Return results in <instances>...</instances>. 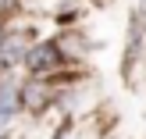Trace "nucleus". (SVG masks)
<instances>
[{"mask_svg":"<svg viewBox=\"0 0 146 139\" xmlns=\"http://www.w3.org/2000/svg\"><path fill=\"white\" fill-rule=\"evenodd\" d=\"M61 64H64V54H61V47H57L54 39H43V43H36V47L25 50V68L36 71V75L57 71Z\"/></svg>","mask_w":146,"mask_h":139,"instance_id":"1","label":"nucleus"},{"mask_svg":"<svg viewBox=\"0 0 146 139\" xmlns=\"http://www.w3.org/2000/svg\"><path fill=\"white\" fill-rule=\"evenodd\" d=\"M46 104H50V86H43V82L21 86V107H29V111H43Z\"/></svg>","mask_w":146,"mask_h":139,"instance_id":"2","label":"nucleus"},{"mask_svg":"<svg viewBox=\"0 0 146 139\" xmlns=\"http://www.w3.org/2000/svg\"><path fill=\"white\" fill-rule=\"evenodd\" d=\"M18 104H21V86H14V82H0V118H11Z\"/></svg>","mask_w":146,"mask_h":139,"instance_id":"3","label":"nucleus"},{"mask_svg":"<svg viewBox=\"0 0 146 139\" xmlns=\"http://www.w3.org/2000/svg\"><path fill=\"white\" fill-rule=\"evenodd\" d=\"M68 132H71V121H64V125H61V132H57L54 139H68Z\"/></svg>","mask_w":146,"mask_h":139,"instance_id":"4","label":"nucleus"},{"mask_svg":"<svg viewBox=\"0 0 146 139\" xmlns=\"http://www.w3.org/2000/svg\"><path fill=\"white\" fill-rule=\"evenodd\" d=\"M0 139H7V118H0Z\"/></svg>","mask_w":146,"mask_h":139,"instance_id":"5","label":"nucleus"},{"mask_svg":"<svg viewBox=\"0 0 146 139\" xmlns=\"http://www.w3.org/2000/svg\"><path fill=\"white\" fill-rule=\"evenodd\" d=\"M0 47H4V25H0Z\"/></svg>","mask_w":146,"mask_h":139,"instance_id":"6","label":"nucleus"}]
</instances>
